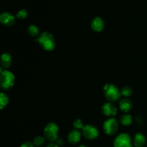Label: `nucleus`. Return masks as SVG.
<instances>
[{"instance_id": "nucleus-15", "label": "nucleus", "mask_w": 147, "mask_h": 147, "mask_svg": "<svg viewBox=\"0 0 147 147\" xmlns=\"http://www.w3.org/2000/svg\"><path fill=\"white\" fill-rule=\"evenodd\" d=\"M132 121H133L132 116L129 114L123 115L120 119V122L121 123V124L123 125V126H126L131 124Z\"/></svg>"}, {"instance_id": "nucleus-17", "label": "nucleus", "mask_w": 147, "mask_h": 147, "mask_svg": "<svg viewBox=\"0 0 147 147\" xmlns=\"http://www.w3.org/2000/svg\"><path fill=\"white\" fill-rule=\"evenodd\" d=\"M27 32H28L29 34L31 36H33V37H35V36L39 35V33H40V31H39L38 27L36 25H34V24H32L27 29Z\"/></svg>"}, {"instance_id": "nucleus-24", "label": "nucleus", "mask_w": 147, "mask_h": 147, "mask_svg": "<svg viewBox=\"0 0 147 147\" xmlns=\"http://www.w3.org/2000/svg\"><path fill=\"white\" fill-rule=\"evenodd\" d=\"M136 122H137V123H143V121H142V119H141L140 117H136Z\"/></svg>"}, {"instance_id": "nucleus-8", "label": "nucleus", "mask_w": 147, "mask_h": 147, "mask_svg": "<svg viewBox=\"0 0 147 147\" xmlns=\"http://www.w3.org/2000/svg\"><path fill=\"white\" fill-rule=\"evenodd\" d=\"M15 17L9 12H3L0 15V22L6 26H12L15 23Z\"/></svg>"}, {"instance_id": "nucleus-23", "label": "nucleus", "mask_w": 147, "mask_h": 147, "mask_svg": "<svg viewBox=\"0 0 147 147\" xmlns=\"http://www.w3.org/2000/svg\"><path fill=\"white\" fill-rule=\"evenodd\" d=\"M46 147H60V146H59L57 144L54 143V142H50V143H49L47 145Z\"/></svg>"}, {"instance_id": "nucleus-12", "label": "nucleus", "mask_w": 147, "mask_h": 147, "mask_svg": "<svg viewBox=\"0 0 147 147\" xmlns=\"http://www.w3.org/2000/svg\"><path fill=\"white\" fill-rule=\"evenodd\" d=\"M12 63V57L11 55L7 53H4L1 55V65L3 68H8L11 66Z\"/></svg>"}, {"instance_id": "nucleus-7", "label": "nucleus", "mask_w": 147, "mask_h": 147, "mask_svg": "<svg viewBox=\"0 0 147 147\" xmlns=\"http://www.w3.org/2000/svg\"><path fill=\"white\" fill-rule=\"evenodd\" d=\"M82 134L88 140H93L98 136V130L92 125H86L82 129Z\"/></svg>"}, {"instance_id": "nucleus-1", "label": "nucleus", "mask_w": 147, "mask_h": 147, "mask_svg": "<svg viewBox=\"0 0 147 147\" xmlns=\"http://www.w3.org/2000/svg\"><path fill=\"white\" fill-rule=\"evenodd\" d=\"M36 41L38 42L42 48L47 51H52L55 47V40L54 37L51 33L48 32L42 33L36 40Z\"/></svg>"}, {"instance_id": "nucleus-10", "label": "nucleus", "mask_w": 147, "mask_h": 147, "mask_svg": "<svg viewBox=\"0 0 147 147\" xmlns=\"http://www.w3.org/2000/svg\"><path fill=\"white\" fill-rule=\"evenodd\" d=\"M91 28L95 32H100L104 28V21L102 18L96 17L92 20Z\"/></svg>"}, {"instance_id": "nucleus-4", "label": "nucleus", "mask_w": 147, "mask_h": 147, "mask_svg": "<svg viewBox=\"0 0 147 147\" xmlns=\"http://www.w3.org/2000/svg\"><path fill=\"white\" fill-rule=\"evenodd\" d=\"M59 128L56 123H49L44 129V137L47 140L54 142L58 139Z\"/></svg>"}, {"instance_id": "nucleus-13", "label": "nucleus", "mask_w": 147, "mask_h": 147, "mask_svg": "<svg viewBox=\"0 0 147 147\" xmlns=\"http://www.w3.org/2000/svg\"><path fill=\"white\" fill-rule=\"evenodd\" d=\"M133 143L135 147H143L146 143V138L144 135L141 133L136 134L134 137Z\"/></svg>"}, {"instance_id": "nucleus-25", "label": "nucleus", "mask_w": 147, "mask_h": 147, "mask_svg": "<svg viewBox=\"0 0 147 147\" xmlns=\"http://www.w3.org/2000/svg\"><path fill=\"white\" fill-rule=\"evenodd\" d=\"M78 147H88V146H85V145H80V146H79Z\"/></svg>"}, {"instance_id": "nucleus-20", "label": "nucleus", "mask_w": 147, "mask_h": 147, "mask_svg": "<svg viewBox=\"0 0 147 147\" xmlns=\"http://www.w3.org/2000/svg\"><path fill=\"white\" fill-rule=\"evenodd\" d=\"M27 15H28V12L26 9H21L17 13L16 16L19 20H24V19L27 18Z\"/></svg>"}, {"instance_id": "nucleus-2", "label": "nucleus", "mask_w": 147, "mask_h": 147, "mask_svg": "<svg viewBox=\"0 0 147 147\" xmlns=\"http://www.w3.org/2000/svg\"><path fill=\"white\" fill-rule=\"evenodd\" d=\"M15 82V78L14 74L9 70H2L1 68V76H0V84L1 88L4 90H8L13 87Z\"/></svg>"}, {"instance_id": "nucleus-6", "label": "nucleus", "mask_w": 147, "mask_h": 147, "mask_svg": "<svg viewBox=\"0 0 147 147\" xmlns=\"http://www.w3.org/2000/svg\"><path fill=\"white\" fill-rule=\"evenodd\" d=\"M103 129L106 134L113 136L116 134L119 130V123L115 119H108L103 123Z\"/></svg>"}, {"instance_id": "nucleus-16", "label": "nucleus", "mask_w": 147, "mask_h": 147, "mask_svg": "<svg viewBox=\"0 0 147 147\" xmlns=\"http://www.w3.org/2000/svg\"><path fill=\"white\" fill-rule=\"evenodd\" d=\"M9 103V97L6 93H1L0 94V105H1V109H3L4 106H7Z\"/></svg>"}, {"instance_id": "nucleus-18", "label": "nucleus", "mask_w": 147, "mask_h": 147, "mask_svg": "<svg viewBox=\"0 0 147 147\" xmlns=\"http://www.w3.org/2000/svg\"><path fill=\"white\" fill-rule=\"evenodd\" d=\"M45 142V138L42 137V136H37L34 138V141H33V144L36 146H42Z\"/></svg>"}, {"instance_id": "nucleus-21", "label": "nucleus", "mask_w": 147, "mask_h": 147, "mask_svg": "<svg viewBox=\"0 0 147 147\" xmlns=\"http://www.w3.org/2000/svg\"><path fill=\"white\" fill-rule=\"evenodd\" d=\"M73 126L77 129H83V128L84 127L83 122H82V121L80 120V119H76V120L73 122Z\"/></svg>"}, {"instance_id": "nucleus-14", "label": "nucleus", "mask_w": 147, "mask_h": 147, "mask_svg": "<svg viewBox=\"0 0 147 147\" xmlns=\"http://www.w3.org/2000/svg\"><path fill=\"white\" fill-rule=\"evenodd\" d=\"M119 107L121 110H122L124 112H129V111L131 110L132 109V103L129 98H125L121 100L119 102Z\"/></svg>"}, {"instance_id": "nucleus-22", "label": "nucleus", "mask_w": 147, "mask_h": 147, "mask_svg": "<svg viewBox=\"0 0 147 147\" xmlns=\"http://www.w3.org/2000/svg\"><path fill=\"white\" fill-rule=\"evenodd\" d=\"M34 144L32 143V142H24V143L20 146V147H34Z\"/></svg>"}, {"instance_id": "nucleus-9", "label": "nucleus", "mask_w": 147, "mask_h": 147, "mask_svg": "<svg viewBox=\"0 0 147 147\" xmlns=\"http://www.w3.org/2000/svg\"><path fill=\"white\" fill-rule=\"evenodd\" d=\"M102 111L103 113L106 116H114L117 113L118 111L116 106L111 103H105L102 106Z\"/></svg>"}, {"instance_id": "nucleus-5", "label": "nucleus", "mask_w": 147, "mask_h": 147, "mask_svg": "<svg viewBox=\"0 0 147 147\" xmlns=\"http://www.w3.org/2000/svg\"><path fill=\"white\" fill-rule=\"evenodd\" d=\"M114 147H132V140L127 134H121L115 139L113 142Z\"/></svg>"}, {"instance_id": "nucleus-3", "label": "nucleus", "mask_w": 147, "mask_h": 147, "mask_svg": "<svg viewBox=\"0 0 147 147\" xmlns=\"http://www.w3.org/2000/svg\"><path fill=\"white\" fill-rule=\"evenodd\" d=\"M104 94L106 99L110 102H114L119 100L121 93L116 86L113 84H106L103 88Z\"/></svg>"}, {"instance_id": "nucleus-11", "label": "nucleus", "mask_w": 147, "mask_h": 147, "mask_svg": "<svg viewBox=\"0 0 147 147\" xmlns=\"http://www.w3.org/2000/svg\"><path fill=\"white\" fill-rule=\"evenodd\" d=\"M68 142L72 144H76L80 142L81 139V133L78 130H73L70 132L67 136Z\"/></svg>"}, {"instance_id": "nucleus-19", "label": "nucleus", "mask_w": 147, "mask_h": 147, "mask_svg": "<svg viewBox=\"0 0 147 147\" xmlns=\"http://www.w3.org/2000/svg\"><path fill=\"white\" fill-rule=\"evenodd\" d=\"M121 93V95H123V96H126V97H129V96H131L132 95L133 90L129 86H125V87H123L122 88Z\"/></svg>"}]
</instances>
